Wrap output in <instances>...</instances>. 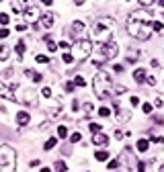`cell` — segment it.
Returning <instances> with one entry per match:
<instances>
[{
  "label": "cell",
  "instance_id": "cell-40",
  "mask_svg": "<svg viewBox=\"0 0 164 172\" xmlns=\"http://www.w3.org/2000/svg\"><path fill=\"white\" fill-rule=\"evenodd\" d=\"M146 80H148V84H150V86H154V84H156V78H154V76H146Z\"/></svg>",
  "mask_w": 164,
  "mask_h": 172
},
{
  "label": "cell",
  "instance_id": "cell-46",
  "mask_svg": "<svg viewBox=\"0 0 164 172\" xmlns=\"http://www.w3.org/2000/svg\"><path fill=\"white\" fill-rule=\"evenodd\" d=\"M25 29H27V25H25V23H20V25H17V31H25Z\"/></svg>",
  "mask_w": 164,
  "mask_h": 172
},
{
  "label": "cell",
  "instance_id": "cell-2",
  "mask_svg": "<svg viewBox=\"0 0 164 172\" xmlns=\"http://www.w3.org/2000/svg\"><path fill=\"white\" fill-rule=\"evenodd\" d=\"M113 33H115V21H113L111 16H101V19H96L95 25H92V39L99 41L101 45L111 41V39H113Z\"/></svg>",
  "mask_w": 164,
  "mask_h": 172
},
{
  "label": "cell",
  "instance_id": "cell-20",
  "mask_svg": "<svg viewBox=\"0 0 164 172\" xmlns=\"http://www.w3.org/2000/svg\"><path fill=\"white\" fill-rule=\"evenodd\" d=\"M82 109H84V117H90V115H92V111H95V107H92V103H84Z\"/></svg>",
  "mask_w": 164,
  "mask_h": 172
},
{
  "label": "cell",
  "instance_id": "cell-33",
  "mask_svg": "<svg viewBox=\"0 0 164 172\" xmlns=\"http://www.w3.org/2000/svg\"><path fill=\"white\" fill-rule=\"evenodd\" d=\"M35 60H37L39 64H47V62H49V57H47V55H37Z\"/></svg>",
  "mask_w": 164,
  "mask_h": 172
},
{
  "label": "cell",
  "instance_id": "cell-45",
  "mask_svg": "<svg viewBox=\"0 0 164 172\" xmlns=\"http://www.w3.org/2000/svg\"><path fill=\"white\" fill-rule=\"evenodd\" d=\"M117 166H119V162H117V160H113V162H109V168H111V170H115Z\"/></svg>",
  "mask_w": 164,
  "mask_h": 172
},
{
  "label": "cell",
  "instance_id": "cell-48",
  "mask_svg": "<svg viewBox=\"0 0 164 172\" xmlns=\"http://www.w3.org/2000/svg\"><path fill=\"white\" fill-rule=\"evenodd\" d=\"M43 4H47V6H51V4H54V0H43Z\"/></svg>",
  "mask_w": 164,
  "mask_h": 172
},
{
  "label": "cell",
  "instance_id": "cell-1",
  "mask_svg": "<svg viewBox=\"0 0 164 172\" xmlns=\"http://www.w3.org/2000/svg\"><path fill=\"white\" fill-rule=\"evenodd\" d=\"M150 16L152 13H133L129 16V21H127V33L131 37H136L140 41H146V39H150L152 35V23H150Z\"/></svg>",
  "mask_w": 164,
  "mask_h": 172
},
{
  "label": "cell",
  "instance_id": "cell-24",
  "mask_svg": "<svg viewBox=\"0 0 164 172\" xmlns=\"http://www.w3.org/2000/svg\"><path fill=\"white\" fill-rule=\"evenodd\" d=\"M55 141H58V139H55V137H49L47 139V141H45V145H43V148H45V150H51V148H55Z\"/></svg>",
  "mask_w": 164,
  "mask_h": 172
},
{
  "label": "cell",
  "instance_id": "cell-41",
  "mask_svg": "<svg viewBox=\"0 0 164 172\" xmlns=\"http://www.w3.org/2000/svg\"><path fill=\"white\" fill-rule=\"evenodd\" d=\"M58 47H62V49H64V51H68V49H70V43H66V41H62L60 45H58Z\"/></svg>",
  "mask_w": 164,
  "mask_h": 172
},
{
  "label": "cell",
  "instance_id": "cell-39",
  "mask_svg": "<svg viewBox=\"0 0 164 172\" xmlns=\"http://www.w3.org/2000/svg\"><path fill=\"white\" fill-rule=\"evenodd\" d=\"M137 172H146V162H137Z\"/></svg>",
  "mask_w": 164,
  "mask_h": 172
},
{
  "label": "cell",
  "instance_id": "cell-23",
  "mask_svg": "<svg viewBox=\"0 0 164 172\" xmlns=\"http://www.w3.org/2000/svg\"><path fill=\"white\" fill-rule=\"evenodd\" d=\"M8 53L10 51H8L6 45H0V60H8Z\"/></svg>",
  "mask_w": 164,
  "mask_h": 172
},
{
  "label": "cell",
  "instance_id": "cell-27",
  "mask_svg": "<svg viewBox=\"0 0 164 172\" xmlns=\"http://www.w3.org/2000/svg\"><path fill=\"white\" fill-rule=\"evenodd\" d=\"M17 53H19V57H23V53H25V41L17 43Z\"/></svg>",
  "mask_w": 164,
  "mask_h": 172
},
{
  "label": "cell",
  "instance_id": "cell-4",
  "mask_svg": "<svg viewBox=\"0 0 164 172\" xmlns=\"http://www.w3.org/2000/svg\"><path fill=\"white\" fill-rule=\"evenodd\" d=\"M17 168V152L10 145H0V172H14Z\"/></svg>",
  "mask_w": 164,
  "mask_h": 172
},
{
  "label": "cell",
  "instance_id": "cell-15",
  "mask_svg": "<svg viewBox=\"0 0 164 172\" xmlns=\"http://www.w3.org/2000/svg\"><path fill=\"white\" fill-rule=\"evenodd\" d=\"M133 80H136L137 84H144V82H146V70L137 68L136 72H133Z\"/></svg>",
  "mask_w": 164,
  "mask_h": 172
},
{
  "label": "cell",
  "instance_id": "cell-14",
  "mask_svg": "<svg viewBox=\"0 0 164 172\" xmlns=\"http://www.w3.org/2000/svg\"><path fill=\"white\" fill-rule=\"evenodd\" d=\"M25 76H27L29 80H33V82H41L43 80V76L39 72H35V70H25Z\"/></svg>",
  "mask_w": 164,
  "mask_h": 172
},
{
  "label": "cell",
  "instance_id": "cell-50",
  "mask_svg": "<svg viewBox=\"0 0 164 172\" xmlns=\"http://www.w3.org/2000/svg\"><path fill=\"white\" fill-rule=\"evenodd\" d=\"M158 4H160V6H162V8H164V0H158Z\"/></svg>",
  "mask_w": 164,
  "mask_h": 172
},
{
  "label": "cell",
  "instance_id": "cell-47",
  "mask_svg": "<svg viewBox=\"0 0 164 172\" xmlns=\"http://www.w3.org/2000/svg\"><path fill=\"white\" fill-rule=\"evenodd\" d=\"M152 141H156V144H164V137H154Z\"/></svg>",
  "mask_w": 164,
  "mask_h": 172
},
{
  "label": "cell",
  "instance_id": "cell-5",
  "mask_svg": "<svg viewBox=\"0 0 164 172\" xmlns=\"http://www.w3.org/2000/svg\"><path fill=\"white\" fill-rule=\"evenodd\" d=\"M90 53H92V41L90 39H78L74 43V47H72L74 60H80V62H84Z\"/></svg>",
  "mask_w": 164,
  "mask_h": 172
},
{
  "label": "cell",
  "instance_id": "cell-3",
  "mask_svg": "<svg viewBox=\"0 0 164 172\" xmlns=\"http://www.w3.org/2000/svg\"><path fill=\"white\" fill-rule=\"evenodd\" d=\"M92 88H95V94L101 101L109 98L113 94V82H111V76L107 72H99V74L92 78Z\"/></svg>",
  "mask_w": 164,
  "mask_h": 172
},
{
  "label": "cell",
  "instance_id": "cell-6",
  "mask_svg": "<svg viewBox=\"0 0 164 172\" xmlns=\"http://www.w3.org/2000/svg\"><path fill=\"white\" fill-rule=\"evenodd\" d=\"M101 51H102V57H105V60H115L117 53H119V45L111 39V41H107L105 45H101Z\"/></svg>",
  "mask_w": 164,
  "mask_h": 172
},
{
  "label": "cell",
  "instance_id": "cell-38",
  "mask_svg": "<svg viewBox=\"0 0 164 172\" xmlns=\"http://www.w3.org/2000/svg\"><path fill=\"white\" fill-rule=\"evenodd\" d=\"M8 35H10L8 29H0V39H4V37H8Z\"/></svg>",
  "mask_w": 164,
  "mask_h": 172
},
{
  "label": "cell",
  "instance_id": "cell-36",
  "mask_svg": "<svg viewBox=\"0 0 164 172\" xmlns=\"http://www.w3.org/2000/svg\"><path fill=\"white\" fill-rule=\"evenodd\" d=\"M137 2H140L142 6H152V4H154L156 0H137Z\"/></svg>",
  "mask_w": 164,
  "mask_h": 172
},
{
  "label": "cell",
  "instance_id": "cell-16",
  "mask_svg": "<svg viewBox=\"0 0 164 172\" xmlns=\"http://www.w3.org/2000/svg\"><path fill=\"white\" fill-rule=\"evenodd\" d=\"M148 148H150V141H148V139H140V141H137V152H148Z\"/></svg>",
  "mask_w": 164,
  "mask_h": 172
},
{
  "label": "cell",
  "instance_id": "cell-12",
  "mask_svg": "<svg viewBox=\"0 0 164 172\" xmlns=\"http://www.w3.org/2000/svg\"><path fill=\"white\" fill-rule=\"evenodd\" d=\"M92 144H95V145H107V144H109V137H107L102 131L92 133Z\"/></svg>",
  "mask_w": 164,
  "mask_h": 172
},
{
  "label": "cell",
  "instance_id": "cell-10",
  "mask_svg": "<svg viewBox=\"0 0 164 172\" xmlns=\"http://www.w3.org/2000/svg\"><path fill=\"white\" fill-rule=\"evenodd\" d=\"M54 21H55V16H54L51 10H49V13H43L39 16V23H41V27H43V29H51V27H54Z\"/></svg>",
  "mask_w": 164,
  "mask_h": 172
},
{
  "label": "cell",
  "instance_id": "cell-30",
  "mask_svg": "<svg viewBox=\"0 0 164 172\" xmlns=\"http://www.w3.org/2000/svg\"><path fill=\"white\" fill-rule=\"evenodd\" d=\"M152 109H154V107H152L150 103H144V104H142V111L146 113V115H150V113H152Z\"/></svg>",
  "mask_w": 164,
  "mask_h": 172
},
{
  "label": "cell",
  "instance_id": "cell-35",
  "mask_svg": "<svg viewBox=\"0 0 164 172\" xmlns=\"http://www.w3.org/2000/svg\"><path fill=\"white\" fill-rule=\"evenodd\" d=\"M41 94H43L45 98H49V97H51V88H49V86H45V88L41 90Z\"/></svg>",
  "mask_w": 164,
  "mask_h": 172
},
{
  "label": "cell",
  "instance_id": "cell-22",
  "mask_svg": "<svg viewBox=\"0 0 164 172\" xmlns=\"http://www.w3.org/2000/svg\"><path fill=\"white\" fill-rule=\"evenodd\" d=\"M68 170V166H66V162H62V160H58L55 162V172H66Z\"/></svg>",
  "mask_w": 164,
  "mask_h": 172
},
{
  "label": "cell",
  "instance_id": "cell-31",
  "mask_svg": "<svg viewBox=\"0 0 164 172\" xmlns=\"http://www.w3.org/2000/svg\"><path fill=\"white\" fill-rule=\"evenodd\" d=\"M80 139H82V135H80V133H72V135H70V141H72V144H78Z\"/></svg>",
  "mask_w": 164,
  "mask_h": 172
},
{
  "label": "cell",
  "instance_id": "cell-29",
  "mask_svg": "<svg viewBox=\"0 0 164 172\" xmlns=\"http://www.w3.org/2000/svg\"><path fill=\"white\" fill-rule=\"evenodd\" d=\"M84 84H86V80H84L82 76H76L74 78V86H84Z\"/></svg>",
  "mask_w": 164,
  "mask_h": 172
},
{
  "label": "cell",
  "instance_id": "cell-18",
  "mask_svg": "<svg viewBox=\"0 0 164 172\" xmlns=\"http://www.w3.org/2000/svg\"><path fill=\"white\" fill-rule=\"evenodd\" d=\"M25 103L27 104H37V97H35V94H31V92H27V94H25Z\"/></svg>",
  "mask_w": 164,
  "mask_h": 172
},
{
  "label": "cell",
  "instance_id": "cell-17",
  "mask_svg": "<svg viewBox=\"0 0 164 172\" xmlns=\"http://www.w3.org/2000/svg\"><path fill=\"white\" fill-rule=\"evenodd\" d=\"M95 158L99 160V162H105V160L109 158V152H105V150H101V152H96V154H95Z\"/></svg>",
  "mask_w": 164,
  "mask_h": 172
},
{
  "label": "cell",
  "instance_id": "cell-34",
  "mask_svg": "<svg viewBox=\"0 0 164 172\" xmlns=\"http://www.w3.org/2000/svg\"><path fill=\"white\" fill-rule=\"evenodd\" d=\"M0 25H8V14L0 13Z\"/></svg>",
  "mask_w": 164,
  "mask_h": 172
},
{
  "label": "cell",
  "instance_id": "cell-44",
  "mask_svg": "<svg viewBox=\"0 0 164 172\" xmlns=\"http://www.w3.org/2000/svg\"><path fill=\"white\" fill-rule=\"evenodd\" d=\"M162 104H164V101H162V98H156V101H154V107H158V109H160Z\"/></svg>",
  "mask_w": 164,
  "mask_h": 172
},
{
  "label": "cell",
  "instance_id": "cell-11",
  "mask_svg": "<svg viewBox=\"0 0 164 172\" xmlns=\"http://www.w3.org/2000/svg\"><path fill=\"white\" fill-rule=\"evenodd\" d=\"M113 109H115V115H117V121H119V123H125V121H127V119L131 117V113H127V111H123L121 107H119V104H115Z\"/></svg>",
  "mask_w": 164,
  "mask_h": 172
},
{
  "label": "cell",
  "instance_id": "cell-19",
  "mask_svg": "<svg viewBox=\"0 0 164 172\" xmlns=\"http://www.w3.org/2000/svg\"><path fill=\"white\" fill-rule=\"evenodd\" d=\"M62 60H64V64H68V66H70V64H74V62H76V60H74V55H72V53H68V51H64Z\"/></svg>",
  "mask_w": 164,
  "mask_h": 172
},
{
  "label": "cell",
  "instance_id": "cell-37",
  "mask_svg": "<svg viewBox=\"0 0 164 172\" xmlns=\"http://www.w3.org/2000/svg\"><path fill=\"white\" fill-rule=\"evenodd\" d=\"M64 90H66V92H72V90H74V82H66L64 84Z\"/></svg>",
  "mask_w": 164,
  "mask_h": 172
},
{
  "label": "cell",
  "instance_id": "cell-49",
  "mask_svg": "<svg viewBox=\"0 0 164 172\" xmlns=\"http://www.w3.org/2000/svg\"><path fill=\"white\" fill-rule=\"evenodd\" d=\"M84 2H86V0H74V4H78V6H80V4H84Z\"/></svg>",
  "mask_w": 164,
  "mask_h": 172
},
{
  "label": "cell",
  "instance_id": "cell-28",
  "mask_svg": "<svg viewBox=\"0 0 164 172\" xmlns=\"http://www.w3.org/2000/svg\"><path fill=\"white\" fill-rule=\"evenodd\" d=\"M99 115H101V117H109V115H111V109H107V107H101V109H99Z\"/></svg>",
  "mask_w": 164,
  "mask_h": 172
},
{
  "label": "cell",
  "instance_id": "cell-26",
  "mask_svg": "<svg viewBox=\"0 0 164 172\" xmlns=\"http://www.w3.org/2000/svg\"><path fill=\"white\" fill-rule=\"evenodd\" d=\"M152 29H154V31H158V33H164V25H162V23H158V21L152 23Z\"/></svg>",
  "mask_w": 164,
  "mask_h": 172
},
{
  "label": "cell",
  "instance_id": "cell-25",
  "mask_svg": "<svg viewBox=\"0 0 164 172\" xmlns=\"http://www.w3.org/2000/svg\"><path fill=\"white\" fill-rule=\"evenodd\" d=\"M137 51H129V53H127V64H133V62H137Z\"/></svg>",
  "mask_w": 164,
  "mask_h": 172
},
{
  "label": "cell",
  "instance_id": "cell-13",
  "mask_svg": "<svg viewBox=\"0 0 164 172\" xmlns=\"http://www.w3.org/2000/svg\"><path fill=\"white\" fill-rule=\"evenodd\" d=\"M31 121V115L29 113H25V111H20V113H17V123L20 125V127H25V125Z\"/></svg>",
  "mask_w": 164,
  "mask_h": 172
},
{
  "label": "cell",
  "instance_id": "cell-51",
  "mask_svg": "<svg viewBox=\"0 0 164 172\" xmlns=\"http://www.w3.org/2000/svg\"><path fill=\"white\" fill-rule=\"evenodd\" d=\"M41 172H51V170H49V168H41Z\"/></svg>",
  "mask_w": 164,
  "mask_h": 172
},
{
  "label": "cell",
  "instance_id": "cell-8",
  "mask_svg": "<svg viewBox=\"0 0 164 172\" xmlns=\"http://www.w3.org/2000/svg\"><path fill=\"white\" fill-rule=\"evenodd\" d=\"M84 29H86V25H84L82 21H74V23H72L70 33H72V37H74L76 41H78V39H84Z\"/></svg>",
  "mask_w": 164,
  "mask_h": 172
},
{
  "label": "cell",
  "instance_id": "cell-43",
  "mask_svg": "<svg viewBox=\"0 0 164 172\" xmlns=\"http://www.w3.org/2000/svg\"><path fill=\"white\" fill-rule=\"evenodd\" d=\"M129 103H131V107H136V104H140V98H137V97H131Z\"/></svg>",
  "mask_w": 164,
  "mask_h": 172
},
{
  "label": "cell",
  "instance_id": "cell-52",
  "mask_svg": "<svg viewBox=\"0 0 164 172\" xmlns=\"http://www.w3.org/2000/svg\"><path fill=\"white\" fill-rule=\"evenodd\" d=\"M160 172H164V164H162V166H160Z\"/></svg>",
  "mask_w": 164,
  "mask_h": 172
},
{
  "label": "cell",
  "instance_id": "cell-32",
  "mask_svg": "<svg viewBox=\"0 0 164 172\" xmlns=\"http://www.w3.org/2000/svg\"><path fill=\"white\" fill-rule=\"evenodd\" d=\"M101 129H102V127L99 123H90V131H92V133H99Z\"/></svg>",
  "mask_w": 164,
  "mask_h": 172
},
{
  "label": "cell",
  "instance_id": "cell-9",
  "mask_svg": "<svg viewBox=\"0 0 164 172\" xmlns=\"http://www.w3.org/2000/svg\"><path fill=\"white\" fill-rule=\"evenodd\" d=\"M0 97L6 98V101H17L14 88H13V86H6V84H2V82H0Z\"/></svg>",
  "mask_w": 164,
  "mask_h": 172
},
{
  "label": "cell",
  "instance_id": "cell-21",
  "mask_svg": "<svg viewBox=\"0 0 164 172\" xmlns=\"http://www.w3.org/2000/svg\"><path fill=\"white\" fill-rule=\"evenodd\" d=\"M58 137H68V127H66V125H60V127H58Z\"/></svg>",
  "mask_w": 164,
  "mask_h": 172
},
{
  "label": "cell",
  "instance_id": "cell-7",
  "mask_svg": "<svg viewBox=\"0 0 164 172\" xmlns=\"http://www.w3.org/2000/svg\"><path fill=\"white\" fill-rule=\"evenodd\" d=\"M23 16H25V21H27V23H37V21H39V16H41V13H39V8H37V6H27L25 10H23Z\"/></svg>",
  "mask_w": 164,
  "mask_h": 172
},
{
  "label": "cell",
  "instance_id": "cell-42",
  "mask_svg": "<svg viewBox=\"0 0 164 172\" xmlns=\"http://www.w3.org/2000/svg\"><path fill=\"white\" fill-rule=\"evenodd\" d=\"M113 90H115V94H121V92H125V88H123V86H113Z\"/></svg>",
  "mask_w": 164,
  "mask_h": 172
}]
</instances>
